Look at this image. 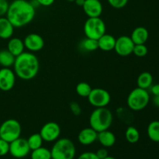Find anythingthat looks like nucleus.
<instances>
[{
    "instance_id": "nucleus-17",
    "label": "nucleus",
    "mask_w": 159,
    "mask_h": 159,
    "mask_svg": "<svg viewBox=\"0 0 159 159\" xmlns=\"http://www.w3.org/2000/svg\"><path fill=\"white\" fill-rule=\"evenodd\" d=\"M14 26L6 16L0 17V38L3 40L10 39L14 34Z\"/></svg>"
},
{
    "instance_id": "nucleus-31",
    "label": "nucleus",
    "mask_w": 159,
    "mask_h": 159,
    "mask_svg": "<svg viewBox=\"0 0 159 159\" xmlns=\"http://www.w3.org/2000/svg\"><path fill=\"white\" fill-rule=\"evenodd\" d=\"M9 152V143L0 138V156H5Z\"/></svg>"
},
{
    "instance_id": "nucleus-37",
    "label": "nucleus",
    "mask_w": 159,
    "mask_h": 159,
    "mask_svg": "<svg viewBox=\"0 0 159 159\" xmlns=\"http://www.w3.org/2000/svg\"><path fill=\"white\" fill-rule=\"evenodd\" d=\"M150 90L152 94L154 96H159V83L158 84H155V85H152L150 87Z\"/></svg>"
},
{
    "instance_id": "nucleus-1",
    "label": "nucleus",
    "mask_w": 159,
    "mask_h": 159,
    "mask_svg": "<svg viewBox=\"0 0 159 159\" xmlns=\"http://www.w3.org/2000/svg\"><path fill=\"white\" fill-rule=\"evenodd\" d=\"M36 15L35 7L26 0H14L9 5L6 18L15 28L26 26L33 21Z\"/></svg>"
},
{
    "instance_id": "nucleus-11",
    "label": "nucleus",
    "mask_w": 159,
    "mask_h": 159,
    "mask_svg": "<svg viewBox=\"0 0 159 159\" xmlns=\"http://www.w3.org/2000/svg\"><path fill=\"white\" fill-rule=\"evenodd\" d=\"M134 45L130 37L125 35L120 36L117 39H116L114 51L118 55L121 57H127L133 54Z\"/></svg>"
},
{
    "instance_id": "nucleus-28",
    "label": "nucleus",
    "mask_w": 159,
    "mask_h": 159,
    "mask_svg": "<svg viewBox=\"0 0 159 159\" xmlns=\"http://www.w3.org/2000/svg\"><path fill=\"white\" fill-rule=\"evenodd\" d=\"M92 89H92L91 85L85 82H79V84H77L75 88L76 93L81 97H88Z\"/></svg>"
},
{
    "instance_id": "nucleus-29",
    "label": "nucleus",
    "mask_w": 159,
    "mask_h": 159,
    "mask_svg": "<svg viewBox=\"0 0 159 159\" xmlns=\"http://www.w3.org/2000/svg\"><path fill=\"white\" fill-rule=\"evenodd\" d=\"M148 50L145 44H135L133 50V54L139 57H143L147 55Z\"/></svg>"
},
{
    "instance_id": "nucleus-34",
    "label": "nucleus",
    "mask_w": 159,
    "mask_h": 159,
    "mask_svg": "<svg viewBox=\"0 0 159 159\" xmlns=\"http://www.w3.org/2000/svg\"><path fill=\"white\" fill-rule=\"evenodd\" d=\"M77 159H99L96 155L95 152H83L79 155V157Z\"/></svg>"
},
{
    "instance_id": "nucleus-9",
    "label": "nucleus",
    "mask_w": 159,
    "mask_h": 159,
    "mask_svg": "<svg viewBox=\"0 0 159 159\" xmlns=\"http://www.w3.org/2000/svg\"><path fill=\"white\" fill-rule=\"evenodd\" d=\"M61 133L60 125L55 122L46 123L40 130V134L43 141L46 142H54L57 141Z\"/></svg>"
},
{
    "instance_id": "nucleus-13",
    "label": "nucleus",
    "mask_w": 159,
    "mask_h": 159,
    "mask_svg": "<svg viewBox=\"0 0 159 159\" xmlns=\"http://www.w3.org/2000/svg\"><path fill=\"white\" fill-rule=\"evenodd\" d=\"M25 49L30 52H38L44 47V40L40 35L37 34H30L23 40Z\"/></svg>"
},
{
    "instance_id": "nucleus-6",
    "label": "nucleus",
    "mask_w": 159,
    "mask_h": 159,
    "mask_svg": "<svg viewBox=\"0 0 159 159\" xmlns=\"http://www.w3.org/2000/svg\"><path fill=\"white\" fill-rule=\"evenodd\" d=\"M107 27L100 17H89L84 24V33L88 38L98 40L106 34Z\"/></svg>"
},
{
    "instance_id": "nucleus-39",
    "label": "nucleus",
    "mask_w": 159,
    "mask_h": 159,
    "mask_svg": "<svg viewBox=\"0 0 159 159\" xmlns=\"http://www.w3.org/2000/svg\"><path fill=\"white\" fill-rule=\"evenodd\" d=\"M85 0H75V4L77 5V6L82 7V6L84 5V2H85Z\"/></svg>"
},
{
    "instance_id": "nucleus-38",
    "label": "nucleus",
    "mask_w": 159,
    "mask_h": 159,
    "mask_svg": "<svg viewBox=\"0 0 159 159\" xmlns=\"http://www.w3.org/2000/svg\"><path fill=\"white\" fill-rule=\"evenodd\" d=\"M153 103H154V105L155 106V107H158V108H159V96H154Z\"/></svg>"
},
{
    "instance_id": "nucleus-7",
    "label": "nucleus",
    "mask_w": 159,
    "mask_h": 159,
    "mask_svg": "<svg viewBox=\"0 0 159 159\" xmlns=\"http://www.w3.org/2000/svg\"><path fill=\"white\" fill-rule=\"evenodd\" d=\"M21 131V125L18 120L15 119L6 120L0 125V138L10 143L20 138Z\"/></svg>"
},
{
    "instance_id": "nucleus-19",
    "label": "nucleus",
    "mask_w": 159,
    "mask_h": 159,
    "mask_svg": "<svg viewBox=\"0 0 159 159\" xmlns=\"http://www.w3.org/2000/svg\"><path fill=\"white\" fill-rule=\"evenodd\" d=\"M99 49L102 51H111L114 50L116 38L113 35L105 34L99 39H98Z\"/></svg>"
},
{
    "instance_id": "nucleus-2",
    "label": "nucleus",
    "mask_w": 159,
    "mask_h": 159,
    "mask_svg": "<svg viewBox=\"0 0 159 159\" xmlns=\"http://www.w3.org/2000/svg\"><path fill=\"white\" fill-rule=\"evenodd\" d=\"M13 71L19 79L29 81L34 79L38 74L40 62L38 57L32 52H23L16 57Z\"/></svg>"
},
{
    "instance_id": "nucleus-26",
    "label": "nucleus",
    "mask_w": 159,
    "mask_h": 159,
    "mask_svg": "<svg viewBox=\"0 0 159 159\" xmlns=\"http://www.w3.org/2000/svg\"><path fill=\"white\" fill-rule=\"evenodd\" d=\"M30 158L31 159H51V150L46 148L40 147L32 151Z\"/></svg>"
},
{
    "instance_id": "nucleus-5",
    "label": "nucleus",
    "mask_w": 159,
    "mask_h": 159,
    "mask_svg": "<svg viewBox=\"0 0 159 159\" xmlns=\"http://www.w3.org/2000/svg\"><path fill=\"white\" fill-rule=\"evenodd\" d=\"M149 101L150 95L147 89L137 87L129 93L127 99V104L130 110L141 111L148 105Z\"/></svg>"
},
{
    "instance_id": "nucleus-20",
    "label": "nucleus",
    "mask_w": 159,
    "mask_h": 159,
    "mask_svg": "<svg viewBox=\"0 0 159 159\" xmlns=\"http://www.w3.org/2000/svg\"><path fill=\"white\" fill-rule=\"evenodd\" d=\"M97 140L104 148H110L116 143V136L110 130H106L98 133Z\"/></svg>"
},
{
    "instance_id": "nucleus-15",
    "label": "nucleus",
    "mask_w": 159,
    "mask_h": 159,
    "mask_svg": "<svg viewBox=\"0 0 159 159\" xmlns=\"http://www.w3.org/2000/svg\"><path fill=\"white\" fill-rule=\"evenodd\" d=\"M98 132L91 127H86L81 130L78 135V141L82 145H90L97 141Z\"/></svg>"
},
{
    "instance_id": "nucleus-27",
    "label": "nucleus",
    "mask_w": 159,
    "mask_h": 159,
    "mask_svg": "<svg viewBox=\"0 0 159 159\" xmlns=\"http://www.w3.org/2000/svg\"><path fill=\"white\" fill-rule=\"evenodd\" d=\"M26 140H27L28 145H29L31 151L35 150V149L42 147V144H43V140L42 139L41 136H40V134L39 133L33 134Z\"/></svg>"
},
{
    "instance_id": "nucleus-30",
    "label": "nucleus",
    "mask_w": 159,
    "mask_h": 159,
    "mask_svg": "<svg viewBox=\"0 0 159 159\" xmlns=\"http://www.w3.org/2000/svg\"><path fill=\"white\" fill-rule=\"evenodd\" d=\"M109 4L114 9H122L128 2V0H107Z\"/></svg>"
},
{
    "instance_id": "nucleus-40",
    "label": "nucleus",
    "mask_w": 159,
    "mask_h": 159,
    "mask_svg": "<svg viewBox=\"0 0 159 159\" xmlns=\"http://www.w3.org/2000/svg\"><path fill=\"white\" fill-rule=\"evenodd\" d=\"M103 159H116L115 158H113V157H112V156H107V157H106L105 158H103Z\"/></svg>"
},
{
    "instance_id": "nucleus-8",
    "label": "nucleus",
    "mask_w": 159,
    "mask_h": 159,
    "mask_svg": "<svg viewBox=\"0 0 159 159\" xmlns=\"http://www.w3.org/2000/svg\"><path fill=\"white\" fill-rule=\"evenodd\" d=\"M87 98L90 105L96 108L107 107L111 101L110 93L102 88L93 89Z\"/></svg>"
},
{
    "instance_id": "nucleus-4",
    "label": "nucleus",
    "mask_w": 159,
    "mask_h": 159,
    "mask_svg": "<svg viewBox=\"0 0 159 159\" xmlns=\"http://www.w3.org/2000/svg\"><path fill=\"white\" fill-rule=\"evenodd\" d=\"M51 159H74L76 148L73 141L68 138H58L51 150Z\"/></svg>"
},
{
    "instance_id": "nucleus-33",
    "label": "nucleus",
    "mask_w": 159,
    "mask_h": 159,
    "mask_svg": "<svg viewBox=\"0 0 159 159\" xmlns=\"http://www.w3.org/2000/svg\"><path fill=\"white\" fill-rule=\"evenodd\" d=\"M9 3L7 0H0V17L6 15Z\"/></svg>"
},
{
    "instance_id": "nucleus-32",
    "label": "nucleus",
    "mask_w": 159,
    "mask_h": 159,
    "mask_svg": "<svg viewBox=\"0 0 159 159\" xmlns=\"http://www.w3.org/2000/svg\"><path fill=\"white\" fill-rule=\"evenodd\" d=\"M70 110L75 116H79L82 113V108L76 102H71L70 103Z\"/></svg>"
},
{
    "instance_id": "nucleus-14",
    "label": "nucleus",
    "mask_w": 159,
    "mask_h": 159,
    "mask_svg": "<svg viewBox=\"0 0 159 159\" xmlns=\"http://www.w3.org/2000/svg\"><path fill=\"white\" fill-rule=\"evenodd\" d=\"M82 9L88 17H100L103 9L99 0H85Z\"/></svg>"
},
{
    "instance_id": "nucleus-18",
    "label": "nucleus",
    "mask_w": 159,
    "mask_h": 159,
    "mask_svg": "<svg viewBox=\"0 0 159 159\" xmlns=\"http://www.w3.org/2000/svg\"><path fill=\"white\" fill-rule=\"evenodd\" d=\"M7 50L15 57H17L24 52L25 46L23 40L18 37H11L8 41Z\"/></svg>"
},
{
    "instance_id": "nucleus-41",
    "label": "nucleus",
    "mask_w": 159,
    "mask_h": 159,
    "mask_svg": "<svg viewBox=\"0 0 159 159\" xmlns=\"http://www.w3.org/2000/svg\"><path fill=\"white\" fill-rule=\"evenodd\" d=\"M68 2H75V0H66Z\"/></svg>"
},
{
    "instance_id": "nucleus-3",
    "label": "nucleus",
    "mask_w": 159,
    "mask_h": 159,
    "mask_svg": "<svg viewBox=\"0 0 159 159\" xmlns=\"http://www.w3.org/2000/svg\"><path fill=\"white\" fill-rule=\"evenodd\" d=\"M113 116L107 107L96 108L89 116V125L96 132L109 130L113 124Z\"/></svg>"
},
{
    "instance_id": "nucleus-12",
    "label": "nucleus",
    "mask_w": 159,
    "mask_h": 159,
    "mask_svg": "<svg viewBox=\"0 0 159 159\" xmlns=\"http://www.w3.org/2000/svg\"><path fill=\"white\" fill-rule=\"evenodd\" d=\"M15 72L10 68H2L0 69V90L8 92L12 89L16 83Z\"/></svg>"
},
{
    "instance_id": "nucleus-21",
    "label": "nucleus",
    "mask_w": 159,
    "mask_h": 159,
    "mask_svg": "<svg viewBox=\"0 0 159 159\" xmlns=\"http://www.w3.org/2000/svg\"><path fill=\"white\" fill-rule=\"evenodd\" d=\"M153 83V76L148 71H144L141 73L137 79V84L138 87L144 89H150V87Z\"/></svg>"
},
{
    "instance_id": "nucleus-25",
    "label": "nucleus",
    "mask_w": 159,
    "mask_h": 159,
    "mask_svg": "<svg viewBox=\"0 0 159 159\" xmlns=\"http://www.w3.org/2000/svg\"><path fill=\"white\" fill-rule=\"evenodd\" d=\"M125 138L127 142L130 144H135L140 139V133L136 127L130 126L125 131Z\"/></svg>"
},
{
    "instance_id": "nucleus-24",
    "label": "nucleus",
    "mask_w": 159,
    "mask_h": 159,
    "mask_svg": "<svg viewBox=\"0 0 159 159\" xmlns=\"http://www.w3.org/2000/svg\"><path fill=\"white\" fill-rule=\"evenodd\" d=\"M80 48L84 51H87V52H92V51H96L99 48V47H98V40L86 37V38L83 39L81 41Z\"/></svg>"
},
{
    "instance_id": "nucleus-35",
    "label": "nucleus",
    "mask_w": 159,
    "mask_h": 159,
    "mask_svg": "<svg viewBox=\"0 0 159 159\" xmlns=\"http://www.w3.org/2000/svg\"><path fill=\"white\" fill-rule=\"evenodd\" d=\"M95 153H96V155H97V157L99 159H103L105 158L106 157L108 156V152H107V150L105 148L99 149V150H97V152H95Z\"/></svg>"
},
{
    "instance_id": "nucleus-16",
    "label": "nucleus",
    "mask_w": 159,
    "mask_h": 159,
    "mask_svg": "<svg viewBox=\"0 0 159 159\" xmlns=\"http://www.w3.org/2000/svg\"><path fill=\"white\" fill-rule=\"evenodd\" d=\"M149 37L148 30L144 26L136 27L131 33L130 38L134 44H145Z\"/></svg>"
},
{
    "instance_id": "nucleus-23",
    "label": "nucleus",
    "mask_w": 159,
    "mask_h": 159,
    "mask_svg": "<svg viewBox=\"0 0 159 159\" xmlns=\"http://www.w3.org/2000/svg\"><path fill=\"white\" fill-rule=\"evenodd\" d=\"M149 139L154 142H159V120L152 121L147 128Z\"/></svg>"
},
{
    "instance_id": "nucleus-36",
    "label": "nucleus",
    "mask_w": 159,
    "mask_h": 159,
    "mask_svg": "<svg viewBox=\"0 0 159 159\" xmlns=\"http://www.w3.org/2000/svg\"><path fill=\"white\" fill-rule=\"evenodd\" d=\"M54 1L55 0H36V2L38 3V5L42 6H45V7L51 6L54 2Z\"/></svg>"
},
{
    "instance_id": "nucleus-22",
    "label": "nucleus",
    "mask_w": 159,
    "mask_h": 159,
    "mask_svg": "<svg viewBox=\"0 0 159 159\" xmlns=\"http://www.w3.org/2000/svg\"><path fill=\"white\" fill-rule=\"evenodd\" d=\"M16 57L7 49L0 51V65L2 68H11L13 66Z\"/></svg>"
},
{
    "instance_id": "nucleus-10",
    "label": "nucleus",
    "mask_w": 159,
    "mask_h": 159,
    "mask_svg": "<svg viewBox=\"0 0 159 159\" xmlns=\"http://www.w3.org/2000/svg\"><path fill=\"white\" fill-rule=\"evenodd\" d=\"M27 140L19 138L9 143V153L16 158H23L27 156L30 152Z\"/></svg>"
}]
</instances>
